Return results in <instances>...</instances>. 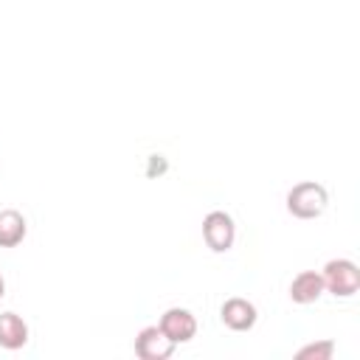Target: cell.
Here are the masks:
<instances>
[{
    "label": "cell",
    "mask_w": 360,
    "mask_h": 360,
    "mask_svg": "<svg viewBox=\"0 0 360 360\" xmlns=\"http://www.w3.org/2000/svg\"><path fill=\"white\" fill-rule=\"evenodd\" d=\"M326 205H329V191L315 180L295 183L287 191V211L295 219H315L326 211Z\"/></svg>",
    "instance_id": "obj_1"
},
{
    "label": "cell",
    "mask_w": 360,
    "mask_h": 360,
    "mask_svg": "<svg viewBox=\"0 0 360 360\" xmlns=\"http://www.w3.org/2000/svg\"><path fill=\"white\" fill-rule=\"evenodd\" d=\"M323 290L335 298H352L360 290V270L352 259H329L321 270Z\"/></svg>",
    "instance_id": "obj_2"
},
{
    "label": "cell",
    "mask_w": 360,
    "mask_h": 360,
    "mask_svg": "<svg viewBox=\"0 0 360 360\" xmlns=\"http://www.w3.org/2000/svg\"><path fill=\"white\" fill-rule=\"evenodd\" d=\"M202 239L214 253H225L233 248L236 225L228 211H208L202 219Z\"/></svg>",
    "instance_id": "obj_3"
},
{
    "label": "cell",
    "mask_w": 360,
    "mask_h": 360,
    "mask_svg": "<svg viewBox=\"0 0 360 360\" xmlns=\"http://www.w3.org/2000/svg\"><path fill=\"white\" fill-rule=\"evenodd\" d=\"M160 329H163V335L177 346V343H188V340H194V335H197V318L188 312V309H183V307H169L163 315H160V323H158Z\"/></svg>",
    "instance_id": "obj_4"
},
{
    "label": "cell",
    "mask_w": 360,
    "mask_h": 360,
    "mask_svg": "<svg viewBox=\"0 0 360 360\" xmlns=\"http://www.w3.org/2000/svg\"><path fill=\"white\" fill-rule=\"evenodd\" d=\"M219 318H222V323H225L228 329H233V332H248V329L256 326L259 312H256V304H253V301L233 295V298H228V301L219 307Z\"/></svg>",
    "instance_id": "obj_5"
},
{
    "label": "cell",
    "mask_w": 360,
    "mask_h": 360,
    "mask_svg": "<svg viewBox=\"0 0 360 360\" xmlns=\"http://www.w3.org/2000/svg\"><path fill=\"white\" fill-rule=\"evenodd\" d=\"M135 354L141 360H166L174 354V343L163 335L160 326H143L135 338Z\"/></svg>",
    "instance_id": "obj_6"
},
{
    "label": "cell",
    "mask_w": 360,
    "mask_h": 360,
    "mask_svg": "<svg viewBox=\"0 0 360 360\" xmlns=\"http://www.w3.org/2000/svg\"><path fill=\"white\" fill-rule=\"evenodd\" d=\"M323 278L318 270H301L292 284H290V298L292 304H315L321 295H323Z\"/></svg>",
    "instance_id": "obj_7"
},
{
    "label": "cell",
    "mask_w": 360,
    "mask_h": 360,
    "mask_svg": "<svg viewBox=\"0 0 360 360\" xmlns=\"http://www.w3.org/2000/svg\"><path fill=\"white\" fill-rule=\"evenodd\" d=\"M28 343V323L17 312H0V346L17 352Z\"/></svg>",
    "instance_id": "obj_8"
},
{
    "label": "cell",
    "mask_w": 360,
    "mask_h": 360,
    "mask_svg": "<svg viewBox=\"0 0 360 360\" xmlns=\"http://www.w3.org/2000/svg\"><path fill=\"white\" fill-rule=\"evenodd\" d=\"M28 233L25 217L17 208H3L0 211V248H17Z\"/></svg>",
    "instance_id": "obj_9"
},
{
    "label": "cell",
    "mask_w": 360,
    "mask_h": 360,
    "mask_svg": "<svg viewBox=\"0 0 360 360\" xmlns=\"http://www.w3.org/2000/svg\"><path fill=\"white\" fill-rule=\"evenodd\" d=\"M335 354V343L332 340H318V343H307L295 352L298 360H332Z\"/></svg>",
    "instance_id": "obj_10"
},
{
    "label": "cell",
    "mask_w": 360,
    "mask_h": 360,
    "mask_svg": "<svg viewBox=\"0 0 360 360\" xmlns=\"http://www.w3.org/2000/svg\"><path fill=\"white\" fill-rule=\"evenodd\" d=\"M166 169H169V163H166V158H163V155H149V166H146V174H149V177L163 174Z\"/></svg>",
    "instance_id": "obj_11"
},
{
    "label": "cell",
    "mask_w": 360,
    "mask_h": 360,
    "mask_svg": "<svg viewBox=\"0 0 360 360\" xmlns=\"http://www.w3.org/2000/svg\"><path fill=\"white\" fill-rule=\"evenodd\" d=\"M6 295V281H3V276H0V298Z\"/></svg>",
    "instance_id": "obj_12"
}]
</instances>
